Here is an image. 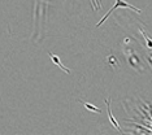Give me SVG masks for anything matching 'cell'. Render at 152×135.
<instances>
[{
    "label": "cell",
    "mask_w": 152,
    "mask_h": 135,
    "mask_svg": "<svg viewBox=\"0 0 152 135\" xmlns=\"http://www.w3.org/2000/svg\"><path fill=\"white\" fill-rule=\"evenodd\" d=\"M120 7H121V8H127V9H133V10H135L137 13H140V12H142L140 9L135 8V7H134V5H130L129 3H126V1H125V0H116V4L113 5L112 8H110V9L108 10V13H107V15H105L104 17H103V20H100V22H98V25H96V27H100V26H102L103 23H104V21H105V20H107V18H108V17L110 16V13H112V12H115V10H116L117 8H120Z\"/></svg>",
    "instance_id": "obj_1"
},
{
    "label": "cell",
    "mask_w": 152,
    "mask_h": 135,
    "mask_svg": "<svg viewBox=\"0 0 152 135\" xmlns=\"http://www.w3.org/2000/svg\"><path fill=\"white\" fill-rule=\"evenodd\" d=\"M105 104H107V109H108V117H109L110 122H112V125L116 127V130L118 131V133H122V130H121V127H120L118 122H117L116 118L113 117V114H112V110H110V105H109V100H105Z\"/></svg>",
    "instance_id": "obj_2"
},
{
    "label": "cell",
    "mask_w": 152,
    "mask_h": 135,
    "mask_svg": "<svg viewBox=\"0 0 152 135\" xmlns=\"http://www.w3.org/2000/svg\"><path fill=\"white\" fill-rule=\"evenodd\" d=\"M48 55H50L51 60H52V61L55 62V64H56L57 66L61 69V70H64L65 73H68V74H69V73H70V70H69V69H66V68H65L64 65H63V62L60 61V57H58V56H56V55H53V53H48Z\"/></svg>",
    "instance_id": "obj_3"
},
{
    "label": "cell",
    "mask_w": 152,
    "mask_h": 135,
    "mask_svg": "<svg viewBox=\"0 0 152 135\" xmlns=\"http://www.w3.org/2000/svg\"><path fill=\"white\" fill-rule=\"evenodd\" d=\"M83 105H85V108L86 109H88V110H91V112H95V113H100L102 110H100L98 107H95V105H92V104H88V103H83Z\"/></svg>",
    "instance_id": "obj_4"
},
{
    "label": "cell",
    "mask_w": 152,
    "mask_h": 135,
    "mask_svg": "<svg viewBox=\"0 0 152 135\" xmlns=\"http://www.w3.org/2000/svg\"><path fill=\"white\" fill-rule=\"evenodd\" d=\"M140 33H142V35L144 36V40H146V44H147V47L148 48H152V39H150V36L146 35V33H144L143 30L140 29Z\"/></svg>",
    "instance_id": "obj_5"
}]
</instances>
